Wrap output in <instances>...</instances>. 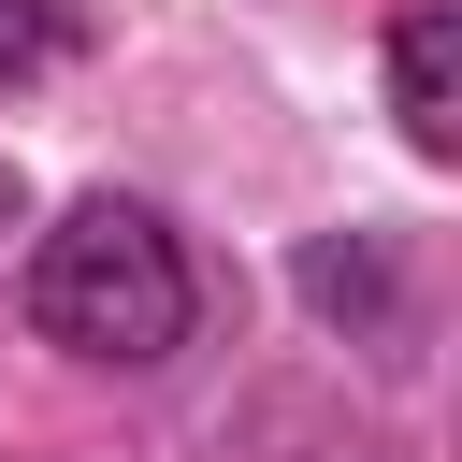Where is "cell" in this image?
Masks as SVG:
<instances>
[{"label": "cell", "mask_w": 462, "mask_h": 462, "mask_svg": "<svg viewBox=\"0 0 462 462\" xmlns=\"http://www.w3.org/2000/svg\"><path fill=\"white\" fill-rule=\"evenodd\" d=\"M29 318H43V346L144 375V361H173V346H188L202 274H188V245H173L144 202H116V188H101V202H72V217L43 231V260H29Z\"/></svg>", "instance_id": "obj_1"}, {"label": "cell", "mask_w": 462, "mask_h": 462, "mask_svg": "<svg viewBox=\"0 0 462 462\" xmlns=\"http://www.w3.org/2000/svg\"><path fill=\"white\" fill-rule=\"evenodd\" d=\"M390 116H404L419 159H462V29H448L433 0L390 29Z\"/></svg>", "instance_id": "obj_2"}, {"label": "cell", "mask_w": 462, "mask_h": 462, "mask_svg": "<svg viewBox=\"0 0 462 462\" xmlns=\"http://www.w3.org/2000/svg\"><path fill=\"white\" fill-rule=\"evenodd\" d=\"M72 29H87L72 0H0V101H14V87H43V72L72 58Z\"/></svg>", "instance_id": "obj_3"}, {"label": "cell", "mask_w": 462, "mask_h": 462, "mask_svg": "<svg viewBox=\"0 0 462 462\" xmlns=\"http://www.w3.org/2000/svg\"><path fill=\"white\" fill-rule=\"evenodd\" d=\"M303 289L346 318V303H375V260H346V245H303Z\"/></svg>", "instance_id": "obj_4"}, {"label": "cell", "mask_w": 462, "mask_h": 462, "mask_svg": "<svg viewBox=\"0 0 462 462\" xmlns=\"http://www.w3.org/2000/svg\"><path fill=\"white\" fill-rule=\"evenodd\" d=\"M0 217H14V173H0Z\"/></svg>", "instance_id": "obj_5"}]
</instances>
